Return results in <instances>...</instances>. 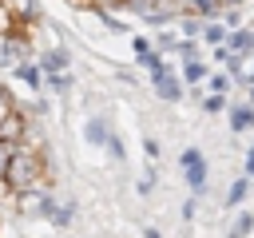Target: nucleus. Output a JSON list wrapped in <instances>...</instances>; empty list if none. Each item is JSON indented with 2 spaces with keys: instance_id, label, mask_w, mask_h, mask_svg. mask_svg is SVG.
Returning a JSON list of instances; mask_svg holds the SVG:
<instances>
[{
  "instance_id": "f257e3e1",
  "label": "nucleus",
  "mask_w": 254,
  "mask_h": 238,
  "mask_svg": "<svg viewBox=\"0 0 254 238\" xmlns=\"http://www.w3.org/2000/svg\"><path fill=\"white\" fill-rule=\"evenodd\" d=\"M40 155L32 151H8V167H4V186L16 190V194H32V186L40 182Z\"/></svg>"
},
{
  "instance_id": "f03ea898",
  "label": "nucleus",
  "mask_w": 254,
  "mask_h": 238,
  "mask_svg": "<svg viewBox=\"0 0 254 238\" xmlns=\"http://www.w3.org/2000/svg\"><path fill=\"white\" fill-rule=\"evenodd\" d=\"M179 163H183V175H187V182H190V190L198 194V190L206 186V159H202V151H198V147H187Z\"/></svg>"
},
{
  "instance_id": "7ed1b4c3",
  "label": "nucleus",
  "mask_w": 254,
  "mask_h": 238,
  "mask_svg": "<svg viewBox=\"0 0 254 238\" xmlns=\"http://www.w3.org/2000/svg\"><path fill=\"white\" fill-rule=\"evenodd\" d=\"M24 135H28V119L12 107V111L0 119V143H4V147H12V143H20Z\"/></svg>"
},
{
  "instance_id": "20e7f679",
  "label": "nucleus",
  "mask_w": 254,
  "mask_h": 238,
  "mask_svg": "<svg viewBox=\"0 0 254 238\" xmlns=\"http://www.w3.org/2000/svg\"><path fill=\"white\" fill-rule=\"evenodd\" d=\"M151 79H155V91L167 99V103H179V95H183V83L167 71V63H159L155 71H151Z\"/></svg>"
},
{
  "instance_id": "39448f33",
  "label": "nucleus",
  "mask_w": 254,
  "mask_h": 238,
  "mask_svg": "<svg viewBox=\"0 0 254 238\" xmlns=\"http://www.w3.org/2000/svg\"><path fill=\"white\" fill-rule=\"evenodd\" d=\"M67 67V52L64 48H52V52H44V63H40V71H48V75H60Z\"/></svg>"
},
{
  "instance_id": "423d86ee",
  "label": "nucleus",
  "mask_w": 254,
  "mask_h": 238,
  "mask_svg": "<svg viewBox=\"0 0 254 238\" xmlns=\"http://www.w3.org/2000/svg\"><path fill=\"white\" fill-rule=\"evenodd\" d=\"M0 4H4V12H8L12 20H16V16H20V20H36V0H0Z\"/></svg>"
},
{
  "instance_id": "0eeeda50",
  "label": "nucleus",
  "mask_w": 254,
  "mask_h": 238,
  "mask_svg": "<svg viewBox=\"0 0 254 238\" xmlns=\"http://www.w3.org/2000/svg\"><path fill=\"white\" fill-rule=\"evenodd\" d=\"M16 79H24V83H28L32 91H36V87L44 83V71H40L36 63H28V60H24V63H16Z\"/></svg>"
},
{
  "instance_id": "6e6552de",
  "label": "nucleus",
  "mask_w": 254,
  "mask_h": 238,
  "mask_svg": "<svg viewBox=\"0 0 254 238\" xmlns=\"http://www.w3.org/2000/svg\"><path fill=\"white\" fill-rule=\"evenodd\" d=\"M222 48L234 56V52H250V48H254V40H250V32H234V36H226V44H222Z\"/></svg>"
},
{
  "instance_id": "1a4fd4ad",
  "label": "nucleus",
  "mask_w": 254,
  "mask_h": 238,
  "mask_svg": "<svg viewBox=\"0 0 254 238\" xmlns=\"http://www.w3.org/2000/svg\"><path fill=\"white\" fill-rule=\"evenodd\" d=\"M250 123H254V107H234V111H230V127H234V131H246Z\"/></svg>"
},
{
  "instance_id": "9d476101",
  "label": "nucleus",
  "mask_w": 254,
  "mask_h": 238,
  "mask_svg": "<svg viewBox=\"0 0 254 238\" xmlns=\"http://www.w3.org/2000/svg\"><path fill=\"white\" fill-rule=\"evenodd\" d=\"M107 139H111L107 135V123L103 119H87V143H103L107 147Z\"/></svg>"
},
{
  "instance_id": "9b49d317",
  "label": "nucleus",
  "mask_w": 254,
  "mask_h": 238,
  "mask_svg": "<svg viewBox=\"0 0 254 238\" xmlns=\"http://www.w3.org/2000/svg\"><path fill=\"white\" fill-rule=\"evenodd\" d=\"M202 40H206V44H214V48H222V44H226V28L206 24V28H202Z\"/></svg>"
},
{
  "instance_id": "f8f14e48",
  "label": "nucleus",
  "mask_w": 254,
  "mask_h": 238,
  "mask_svg": "<svg viewBox=\"0 0 254 238\" xmlns=\"http://www.w3.org/2000/svg\"><path fill=\"white\" fill-rule=\"evenodd\" d=\"M202 75H206V67H202L198 60H187V63H183V79H187V83H198Z\"/></svg>"
},
{
  "instance_id": "ddd939ff",
  "label": "nucleus",
  "mask_w": 254,
  "mask_h": 238,
  "mask_svg": "<svg viewBox=\"0 0 254 238\" xmlns=\"http://www.w3.org/2000/svg\"><path fill=\"white\" fill-rule=\"evenodd\" d=\"M194 12L206 16V20H214V16L222 12V0H194Z\"/></svg>"
},
{
  "instance_id": "4468645a",
  "label": "nucleus",
  "mask_w": 254,
  "mask_h": 238,
  "mask_svg": "<svg viewBox=\"0 0 254 238\" xmlns=\"http://www.w3.org/2000/svg\"><path fill=\"white\" fill-rule=\"evenodd\" d=\"M250 226H254V214L246 210V214H242V218L234 222V230H230V238H246V234H250Z\"/></svg>"
},
{
  "instance_id": "2eb2a0df",
  "label": "nucleus",
  "mask_w": 254,
  "mask_h": 238,
  "mask_svg": "<svg viewBox=\"0 0 254 238\" xmlns=\"http://www.w3.org/2000/svg\"><path fill=\"white\" fill-rule=\"evenodd\" d=\"M242 198H246V178H238V182L230 186V198H226V206H238Z\"/></svg>"
},
{
  "instance_id": "dca6fc26",
  "label": "nucleus",
  "mask_w": 254,
  "mask_h": 238,
  "mask_svg": "<svg viewBox=\"0 0 254 238\" xmlns=\"http://www.w3.org/2000/svg\"><path fill=\"white\" fill-rule=\"evenodd\" d=\"M12 32H16V20H12V16L4 12V4H0V36H12Z\"/></svg>"
},
{
  "instance_id": "f3484780",
  "label": "nucleus",
  "mask_w": 254,
  "mask_h": 238,
  "mask_svg": "<svg viewBox=\"0 0 254 238\" xmlns=\"http://www.w3.org/2000/svg\"><path fill=\"white\" fill-rule=\"evenodd\" d=\"M202 107H206V111L214 115V111H222V107H226V95H210V99H206Z\"/></svg>"
},
{
  "instance_id": "a211bd4d",
  "label": "nucleus",
  "mask_w": 254,
  "mask_h": 238,
  "mask_svg": "<svg viewBox=\"0 0 254 238\" xmlns=\"http://www.w3.org/2000/svg\"><path fill=\"white\" fill-rule=\"evenodd\" d=\"M210 87H214V95H226V87H230V79H226V75H214V79H210Z\"/></svg>"
},
{
  "instance_id": "6ab92c4d",
  "label": "nucleus",
  "mask_w": 254,
  "mask_h": 238,
  "mask_svg": "<svg viewBox=\"0 0 254 238\" xmlns=\"http://www.w3.org/2000/svg\"><path fill=\"white\" fill-rule=\"evenodd\" d=\"M12 107H16V103H12V95H8V91H4V87H0V119H4V115H8V111H12Z\"/></svg>"
},
{
  "instance_id": "aec40b11",
  "label": "nucleus",
  "mask_w": 254,
  "mask_h": 238,
  "mask_svg": "<svg viewBox=\"0 0 254 238\" xmlns=\"http://www.w3.org/2000/svg\"><path fill=\"white\" fill-rule=\"evenodd\" d=\"M107 151H111V159H123V143H119V139H115V135H111V139H107Z\"/></svg>"
},
{
  "instance_id": "412c9836",
  "label": "nucleus",
  "mask_w": 254,
  "mask_h": 238,
  "mask_svg": "<svg viewBox=\"0 0 254 238\" xmlns=\"http://www.w3.org/2000/svg\"><path fill=\"white\" fill-rule=\"evenodd\" d=\"M175 12H194V0H171Z\"/></svg>"
},
{
  "instance_id": "4be33fe9",
  "label": "nucleus",
  "mask_w": 254,
  "mask_h": 238,
  "mask_svg": "<svg viewBox=\"0 0 254 238\" xmlns=\"http://www.w3.org/2000/svg\"><path fill=\"white\" fill-rule=\"evenodd\" d=\"M8 151H12V147H4V143H0V175H4V167H8Z\"/></svg>"
},
{
  "instance_id": "5701e85b",
  "label": "nucleus",
  "mask_w": 254,
  "mask_h": 238,
  "mask_svg": "<svg viewBox=\"0 0 254 238\" xmlns=\"http://www.w3.org/2000/svg\"><path fill=\"white\" fill-rule=\"evenodd\" d=\"M246 175H250V178H254V159H246Z\"/></svg>"
},
{
  "instance_id": "b1692460",
  "label": "nucleus",
  "mask_w": 254,
  "mask_h": 238,
  "mask_svg": "<svg viewBox=\"0 0 254 238\" xmlns=\"http://www.w3.org/2000/svg\"><path fill=\"white\" fill-rule=\"evenodd\" d=\"M143 238H159V230H143Z\"/></svg>"
},
{
  "instance_id": "393cba45",
  "label": "nucleus",
  "mask_w": 254,
  "mask_h": 238,
  "mask_svg": "<svg viewBox=\"0 0 254 238\" xmlns=\"http://www.w3.org/2000/svg\"><path fill=\"white\" fill-rule=\"evenodd\" d=\"M250 107H254V83H250Z\"/></svg>"
},
{
  "instance_id": "a878e982",
  "label": "nucleus",
  "mask_w": 254,
  "mask_h": 238,
  "mask_svg": "<svg viewBox=\"0 0 254 238\" xmlns=\"http://www.w3.org/2000/svg\"><path fill=\"white\" fill-rule=\"evenodd\" d=\"M222 4H242V0H222Z\"/></svg>"
},
{
  "instance_id": "bb28decb",
  "label": "nucleus",
  "mask_w": 254,
  "mask_h": 238,
  "mask_svg": "<svg viewBox=\"0 0 254 238\" xmlns=\"http://www.w3.org/2000/svg\"><path fill=\"white\" fill-rule=\"evenodd\" d=\"M250 40H254V32H250Z\"/></svg>"
}]
</instances>
